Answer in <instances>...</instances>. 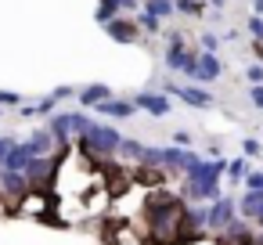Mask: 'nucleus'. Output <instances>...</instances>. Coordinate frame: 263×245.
<instances>
[{
  "mask_svg": "<svg viewBox=\"0 0 263 245\" xmlns=\"http://www.w3.org/2000/svg\"><path fill=\"white\" fill-rule=\"evenodd\" d=\"M144 11L155 18H166V15H173V0H144Z\"/></svg>",
  "mask_w": 263,
  "mask_h": 245,
  "instance_id": "obj_18",
  "label": "nucleus"
},
{
  "mask_svg": "<svg viewBox=\"0 0 263 245\" xmlns=\"http://www.w3.org/2000/svg\"><path fill=\"white\" fill-rule=\"evenodd\" d=\"M241 155H245V159H259V155H263V141H259V137H245V141H241Z\"/></svg>",
  "mask_w": 263,
  "mask_h": 245,
  "instance_id": "obj_21",
  "label": "nucleus"
},
{
  "mask_svg": "<svg viewBox=\"0 0 263 245\" xmlns=\"http://www.w3.org/2000/svg\"><path fill=\"white\" fill-rule=\"evenodd\" d=\"M0 105H11V108L18 105V108H22L26 101H22V94H15V90H0Z\"/></svg>",
  "mask_w": 263,
  "mask_h": 245,
  "instance_id": "obj_26",
  "label": "nucleus"
},
{
  "mask_svg": "<svg viewBox=\"0 0 263 245\" xmlns=\"http://www.w3.org/2000/svg\"><path fill=\"white\" fill-rule=\"evenodd\" d=\"M76 98H80V105H83V108H98L101 101H108V98H112V87H105V83H90V87L76 90Z\"/></svg>",
  "mask_w": 263,
  "mask_h": 245,
  "instance_id": "obj_12",
  "label": "nucleus"
},
{
  "mask_svg": "<svg viewBox=\"0 0 263 245\" xmlns=\"http://www.w3.org/2000/svg\"><path fill=\"white\" fill-rule=\"evenodd\" d=\"M126 137L116 130V126H105V123H94L83 137H76L72 144L80 148V152H87V155H94V159H119V144H123Z\"/></svg>",
  "mask_w": 263,
  "mask_h": 245,
  "instance_id": "obj_1",
  "label": "nucleus"
},
{
  "mask_svg": "<svg viewBox=\"0 0 263 245\" xmlns=\"http://www.w3.org/2000/svg\"><path fill=\"white\" fill-rule=\"evenodd\" d=\"M26 195H29V180H26V173H15V169H0V198L18 205Z\"/></svg>",
  "mask_w": 263,
  "mask_h": 245,
  "instance_id": "obj_4",
  "label": "nucleus"
},
{
  "mask_svg": "<svg viewBox=\"0 0 263 245\" xmlns=\"http://www.w3.org/2000/svg\"><path fill=\"white\" fill-rule=\"evenodd\" d=\"M144 148H148V144H141V141L126 137V141L119 144V159H130V162H137V166H141V159H144Z\"/></svg>",
  "mask_w": 263,
  "mask_h": 245,
  "instance_id": "obj_14",
  "label": "nucleus"
},
{
  "mask_svg": "<svg viewBox=\"0 0 263 245\" xmlns=\"http://www.w3.org/2000/svg\"><path fill=\"white\" fill-rule=\"evenodd\" d=\"M252 54H256V62L263 65V40H252Z\"/></svg>",
  "mask_w": 263,
  "mask_h": 245,
  "instance_id": "obj_32",
  "label": "nucleus"
},
{
  "mask_svg": "<svg viewBox=\"0 0 263 245\" xmlns=\"http://www.w3.org/2000/svg\"><path fill=\"white\" fill-rule=\"evenodd\" d=\"M51 98H54V101H69V98H76V90H72V87H58Z\"/></svg>",
  "mask_w": 263,
  "mask_h": 245,
  "instance_id": "obj_28",
  "label": "nucleus"
},
{
  "mask_svg": "<svg viewBox=\"0 0 263 245\" xmlns=\"http://www.w3.org/2000/svg\"><path fill=\"white\" fill-rule=\"evenodd\" d=\"M245 76H249V83H252V87H263V65H259V62H252Z\"/></svg>",
  "mask_w": 263,
  "mask_h": 245,
  "instance_id": "obj_25",
  "label": "nucleus"
},
{
  "mask_svg": "<svg viewBox=\"0 0 263 245\" xmlns=\"http://www.w3.org/2000/svg\"><path fill=\"white\" fill-rule=\"evenodd\" d=\"M249 101H252L256 108H263V87H249Z\"/></svg>",
  "mask_w": 263,
  "mask_h": 245,
  "instance_id": "obj_30",
  "label": "nucleus"
},
{
  "mask_svg": "<svg viewBox=\"0 0 263 245\" xmlns=\"http://www.w3.org/2000/svg\"><path fill=\"white\" fill-rule=\"evenodd\" d=\"M98 112L108 116V119H130V116H137V105L126 101V98H108V101L98 105Z\"/></svg>",
  "mask_w": 263,
  "mask_h": 245,
  "instance_id": "obj_11",
  "label": "nucleus"
},
{
  "mask_svg": "<svg viewBox=\"0 0 263 245\" xmlns=\"http://www.w3.org/2000/svg\"><path fill=\"white\" fill-rule=\"evenodd\" d=\"M47 130H51V137L58 141V152L72 148V112H54L51 123H47Z\"/></svg>",
  "mask_w": 263,
  "mask_h": 245,
  "instance_id": "obj_6",
  "label": "nucleus"
},
{
  "mask_svg": "<svg viewBox=\"0 0 263 245\" xmlns=\"http://www.w3.org/2000/svg\"><path fill=\"white\" fill-rule=\"evenodd\" d=\"M220 72H223L220 58L202 51V54L195 58V76H191V80H198V83H213V80H220Z\"/></svg>",
  "mask_w": 263,
  "mask_h": 245,
  "instance_id": "obj_10",
  "label": "nucleus"
},
{
  "mask_svg": "<svg viewBox=\"0 0 263 245\" xmlns=\"http://www.w3.org/2000/svg\"><path fill=\"white\" fill-rule=\"evenodd\" d=\"M223 8H227V0H209V11H213V15L223 11Z\"/></svg>",
  "mask_w": 263,
  "mask_h": 245,
  "instance_id": "obj_33",
  "label": "nucleus"
},
{
  "mask_svg": "<svg viewBox=\"0 0 263 245\" xmlns=\"http://www.w3.org/2000/svg\"><path fill=\"white\" fill-rule=\"evenodd\" d=\"M249 33H252V40H263V18L259 15L249 18Z\"/></svg>",
  "mask_w": 263,
  "mask_h": 245,
  "instance_id": "obj_27",
  "label": "nucleus"
},
{
  "mask_svg": "<svg viewBox=\"0 0 263 245\" xmlns=\"http://www.w3.org/2000/svg\"><path fill=\"white\" fill-rule=\"evenodd\" d=\"M245 191H263V169H249V177H245Z\"/></svg>",
  "mask_w": 263,
  "mask_h": 245,
  "instance_id": "obj_22",
  "label": "nucleus"
},
{
  "mask_svg": "<svg viewBox=\"0 0 263 245\" xmlns=\"http://www.w3.org/2000/svg\"><path fill=\"white\" fill-rule=\"evenodd\" d=\"M162 94L166 98H177L191 108H213V94L202 90V87H180V83H162Z\"/></svg>",
  "mask_w": 263,
  "mask_h": 245,
  "instance_id": "obj_3",
  "label": "nucleus"
},
{
  "mask_svg": "<svg viewBox=\"0 0 263 245\" xmlns=\"http://www.w3.org/2000/svg\"><path fill=\"white\" fill-rule=\"evenodd\" d=\"M90 126H94V119H90L87 112H72V141H76V137H83Z\"/></svg>",
  "mask_w": 263,
  "mask_h": 245,
  "instance_id": "obj_20",
  "label": "nucleus"
},
{
  "mask_svg": "<svg viewBox=\"0 0 263 245\" xmlns=\"http://www.w3.org/2000/svg\"><path fill=\"white\" fill-rule=\"evenodd\" d=\"M238 213H241V220L263 227V191H245L238 198Z\"/></svg>",
  "mask_w": 263,
  "mask_h": 245,
  "instance_id": "obj_8",
  "label": "nucleus"
},
{
  "mask_svg": "<svg viewBox=\"0 0 263 245\" xmlns=\"http://www.w3.org/2000/svg\"><path fill=\"white\" fill-rule=\"evenodd\" d=\"M137 29H141V33H148V36H155V33H162V18H155V15H148V11H141V15H137Z\"/></svg>",
  "mask_w": 263,
  "mask_h": 245,
  "instance_id": "obj_16",
  "label": "nucleus"
},
{
  "mask_svg": "<svg viewBox=\"0 0 263 245\" xmlns=\"http://www.w3.org/2000/svg\"><path fill=\"white\" fill-rule=\"evenodd\" d=\"M173 11H180V15H209V4L205 0H173Z\"/></svg>",
  "mask_w": 263,
  "mask_h": 245,
  "instance_id": "obj_15",
  "label": "nucleus"
},
{
  "mask_svg": "<svg viewBox=\"0 0 263 245\" xmlns=\"http://www.w3.org/2000/svg\"><path fill=\"white\" fill-rule=\"evenodd\" d=\"M105 33H108V40H116V44H137L141 40V29H137V22H130V18H112L108 26H105Z\"/></svg>",
  "mask_w": 263,
  "mask_h": 245,
  "instance_id": "obj_7",
  "label": "nucleus"
},
{
  "mask_svg": "<svg viewBox=\"0 0 263 245\" xmlns=\"http://www.w3.org/2000/svg\"><path fill=\"white\" fill-rule=\"evenodd\" d=\"M227 177H231L234 184H238V180H245V177H249V159H245V155L231 159V162H227Z\"/></svg>",
  "mask_w": 263,
  "mask_h": 245,
  "instance_id": "obj_17",
  "label": "nucleus"
},
{
  "mask_svg": "<svg viewBox=\"0 0 263 245\" xmlns=\"http://www.w3.org/2000/svg\"><path fill=\"white\" fill-rule=\"evenodd\" d=\"M134 105H137V112H148L152 119H162V116H170V108H173V101H170L162 90H141V94L134 98Z\"/></svg>",
  "mask_w": 263,
  "mask_h": 245,
  "instance_id": "obj_5",
  "label": "nucleus"
},
{
  "mask_svg": "<svg viewBox=\"0 0 263 245\" xmlns=\"http://www.w3.org/2000/svg\"><path fill=\"white\" fill-rule=\"evenodd\" d=\"M94 18H98L101 26H108L112 18H119V8L112 4V0H101V4H98V11H94Z\"/></svg>",
  "mask_w": 263,
  "mask_h": 245,
  "instance_id": "obj_19",
  "label": "nucleus"
},
{
  "mask_svg": "<svg viewBox=\"0 0 263 245\" xmlns=\"http://www.w3.org/2000/svg\"><path fill=\"white\" fill-rule=\"evenodd\" d=\"M112 4H116L119 11H134V8L141 4V0H112Z\"/></svg>",
  "mask_w": 263,
  "mask_h": 245,
  "instance_id": "obj_31",
  "label": "nucleus"
},
{
  "mask_svg": "<svg viewBox=\"0 0 263 245\" xmlns=\"http://www.w3.org/2000/svg\"><path fill=\"white\" fill-rule=\"evenodd\" d=\"M22 144L29 148V155H33V159H40V155H54V152H58V141L51 137V130H47V126H44V130H33Z\"/></svg>",
  "mask_w": 263,
  "mask_h": 245,
  "instance_id": "obj_9",
  "label": "nucleus"
},
{
  "mask_svg": "<svg viewBox=\"0 0 263 245\" xmlns=\"http://www.w3.org/2000/svg\"><path fill=\"white\" fill-rule=\"evenodd\" d=\"M33 162V155H29V148L26 144H15L11 148V155H8V162H4V169H15V173H26V166Z\"/></svg>",
  "mask_w": 263,
  "mask_h": 245,
  "instance_id": "obj_13",
  "label": "nucleus"
},
{
  "mask_svg": "<svg viewBox=\"0 0 263 245\" xmlns=\"http://www.w3.org/2000/svg\"><path fill=\"white\" fill-rule=\"evenodd\" d=\"M252 8H256V15H263V0H252Z\"/></svg>",
  "mask_w": 263,
  "mask_h": 245,
  "instance_id": "obj_34",
  "label": "nucleus"
},
{
  "mask_svg": "<svg viewBox=\"0 0 263 245\" xmlns=\"http://www.w3.org/2000/svg\"><path fill=\"white\" fill-rule=\"evenodd\" d=\"M15 144H18L15 137H0V169H4V162H8V155H11Z\"/></svg>",
  "mask_w": 263,
  "mask_h": 245,
  "instance_id": "obj_23",
  "label": "nucleus"
},
{
  "mask_svg": "<svg viewBox=\"0 0 263 245\" xmlns=\"http://www.w3.org/2000/svg\"><path fill=\"white\" fill-rule=\"evenodd\" d=\"M234 220H238V198L220 195L216 202H209V220H205V231L220 234V231H227Z\"/></svg>",
  "mask_w": 263,
  "mask_h": 245,
  "instance_id": "obj_2",
  "label": "nucleus"
},
{
  "mask_svg": "<svg viewBox=\"0 0 263 245\" xmlns=\"http://www.w3.org/2000/svg\"><path fill=\"white\" fill-rule=\"evenodd\" d=\"M173 144H177V148H187V144H191V134H187V130H177V134H173Z\"/></svg>",
  "mask_w": 263,
  "mask_h": 245,
  "instance_id": "obj_29",
  "label": "nucleus"
},
{
  "mask_svg": "<svg viewBox=\"0 0 263 245\" xmlns=\"http://www.w3.org/2000/svg\"><path fill=\"white\" fill-rule=\"evenodd\" d=\"M216 47H220V36L216 33H202V51L205 54H216Z\"/></svg>",
  "mask_w": 263,
  "mask_h": 245,
  "instance_id": "obj_24",
  "label": "nucleus"
}]
</instances>
